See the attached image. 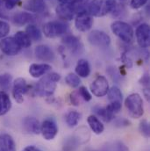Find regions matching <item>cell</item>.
Instances as JSON below:
<instances>
[{
  "label": "cell",
  "mask_w": 150,
  "mask_h": 151,
  "mask_svg": "<svg viewBox=\"0 0 150 151\" xmlns=\"http://www.w3.org/2000/svg\"><path fill=\"white\" fill-rule=\"evenodd\" d=\"M51 66L47 63H33L29 67V73L34 78L47 74L51 70Z\"/></svg>",
  "instance_id": "18"
},
{
  "label": "cell",
  "mask_w": 150,
  "mask_h": 151,
  "mask_svg": "<svg viewBox=\"0 0 150 151\" xmlns=\"http://www.w3.org/2000/svg\"><path fill=\"white\" fill-rule=\"evenodd\" d=\"M70 102L74 106H79L80 100H79V95L76 92H73L70 94Z\"/></svg>",
  "instance_id": "41"
},
{
  "label": "cell",
  "mask_w": 150,
  "mask_h": 151,
  "mask_svg": "<svg viewBox=\"0 0 150 151\" xmlns=\"http://www.w3.org/2000/svg\"><path fill=\"white\" fill-rule=\"evenodd\" d=\"M74 138L79 144L87 142L90 138V134H89L88 129L86 127H81V128L77 129Z\"/></svg>",
  "instance_id": "27"
},
{
  "label": "cell",
  "mask_w": 150,
  "mask_h": 151,
  "mask_svg": "<svg viewBox=\"0 0 150 151\" xmlns=\"http://www.w3.org/2000/svg\"><path fill=\"white\" fill-rule=\"evenodd\" d=\"M139 131L140 133L145 137V138H149L150 134V127L149 123L148 122V120L143 119L140 122V126H139Z\"/></svg>",
  "instance_id": "32"
},
{
  "label": "cell",
  "mask_w": 150,
  "mask_h": 151,
  "mask_svg": "<svg viewBox=\"0 0 150 151\" xmlns=\"http://www.w3.org/2000/svg\"><path fill=\"white\" fill-rule=\"evenodd\" d=\"M90 91L94 96L102 98L108 93L109 83L104 76H98L90 84Z\"/></svg>",
  "instance_id": "8"
},
{
  "label": "cell",
  "mask_w": 150,
  "mask_h": 151,
  "mask_svg": "<svg viewBox=\"0 0 150 151\" xmlns=\"http://www.w3.org/2000/svg\"><path fill=\"white\" fill-rule=\"evenodd\" d=\"M81 119V113L76 111H70L66 115V123L70 127H75Z\"/></svg>",
  "instance_id": "29"
},
{
  "label": "cell",
  "mask_w": 150,
  "mask_h": 151,
  "mask_svg": "<svg viewBox=\"0 0 150 151\" xmlns=\"http://www.w3.org/2000/svg\"><path fill=\"white\" fill-rule=\"evenodd\" d=\"M55 12L57 16L62 19L72 20L75 15V9L72 5L60 4L55 9Z\"/></svg>",
  "instance_id": "17"
},
{
  "label": "cell",
  "mask_w": 150,
  "mask_h": 151,
  "mask_svg": "<svg viewBox=\"0 0 150 151\" xmlns=\"http://www.w3.org/2000/svg\"><path fill=\"white\" fill-rule=\"evenodd\" d=\"M62 43L73 54L81 53L83 50V44L81 43L80 40L74 35H65V36L62 38Z\"/></svg>",
  "instance_id": "14"
},
{
  "label": "cell",
  "mask_w": 150,
  "mask_h": 151,
  "mask_svg": "<svg viewBox=\"0 0 150 151\" xmlns=\"http://www.w3.org/2000/svg\"><path fill=\"white\" fill-rule=\"evenodd\" d=\"M23 7L31 13H45L47 12V7L44 0H26L23 3Z\"/></svg>",
  "instance_id": "13"
},
{
  "label": "cell",
  "mask_w": 150,
  "mask_h": 151,
  "mask_svg": "<svg viewBox=\"0 0 150 151\" xmlns=\"http://www.w3.org/2000/svg\"><path fill=\"white\" fill-rule=\"evenodd\" d=\"M58 2L60 4H62L72 5L75 7V9L80 5L88 4V0H58Z\"/></svg>",
  "instance_id": "33"
},
{
  "label": "cell",
  "mask_w": 150,
  "mask_h": 151,
  "mask_svg": "<svg viewBox=\"0 0 150 151\" xmlns=\"http://www.w3.org/2000/svg\"><path fill=\"white\" fill-rule=\"evenodd\" d=\"M43 34L47 38H57L65 35L68 31V26L61 21H49L43 25Z\"/></svg>",
  "instance_id": "5"
},
{
  "label": "cell",
  "mask_w": 150,
  "mask_h": 151,
  "mask_svg": "<svg viewBox=\"0 0 150 151\" xmlns=\"http://www.w3.org/2000/svg\"><path fill=\"white\" fill-rule=\"evenodd\" d=\"M20 3V0H0V10H12Z\"/></svg>",
  "instance_id": "31"
},
{
  "label": "cell",
  "mask_w": 150,
  "mask_h": 151,
  "mask_svg": "<svg viewBox=\"0 0 150 151\" xmlns=\"http://www.w3.org/2000/svg\"><path fill=\"white\" fill-rule=\"evenodd\" d=\"M108 99L111 102H122L123 94L118 87L113 86L108 91Z\"/></svg>",
  "instance_id": "28"
},
{
  "label": "cell",
  "mask_w": 150,
  "mask_h": 151,
  "mask_svg": "<svg viewBox=\"0 0 150 151\" xmlns=\"http://www.w3.org/2000/svg\"><path fill=\"white\" fill-rule=\"evenodd\" d=\"M93 26V18L88 11H83L75 15V27L80 32H87Z\"/></svg>",
  "instance_id": "7"
},
{
  "label": "cell",
  "mask_w": 150,
  "mask_h": 151,
  "mask_svg": "<svg viewBox=\"0 0 150 151\" xmlns=\"http://www.w3.org/2000/svg\"><path fill=\"white\" fill-rule=\"evenodd\" d=\"M23 129L29 134H39L40 133L39 121L34 117H27L23 120Z\"/></svg>",
  "instance_id": "15"
},
{
  "label": "cell",
  "mask_w": 150,
  "mask_h": 151,
  "mask_svg": "<svg viewBox=\"0 0 150 151\" xmlns=\"http://www.w3.org/2000/svg\"><path fill=\"white\" fill-rule=\"evenodd\" d=\"M130 125V122L127 120V119H123V118H121V119H116V121H115V126L116 127H127V126H129Z\"/></svg>",
  "instance_id": "40"
},
{
  "label": "cell",
  "mask_w": 150,
  "mask_h": 151,
  "mask_svg": "<svg viewBox=\"0 0 150 151\" xmlns=\"http://www.w3.org/2000/svg\"><path fill=\"white\" fill-rule=\"evenodd\" d=\"M93 110L95 113L98 116H99L105 122H110L114 119V114L111 113L110 111H108L106 107L95 106Z\"/></svg>",
  "instance_id": "25"
},
{
  "label": "cell",
  "mask_w": 150,
  "mask_h": 151,
  "mask_svg": "<svg viewBox=\"0 0 150 151\" xmlns=\"http://www.w3.org/2000/svg\"><path fill=\"white\" fill-rule=\"evenodd\" d=\"M35 55L39 60L43 62H53L55 60L54 51L46 45L37 46L34 49Z\"/></svg>",
  "instance_id": "16"
},
{
  "label": "cell",
  "mask_w": 150,
  "mask_h": 151,
  "mask_svg": "<svg viewBox=\"0 0 150 151\" xmlns=\"http://www.w3.org/2000/svg\"><path fill=\"white\" fill-rule=\"evenodd\" d=\"M11 108V101L10 97L4 91H0V116L8 113Z\"/></svg>",
  "instance_id": "23"
},
{
  "label": "cell",
  "mask_w": 150,
  "mask_h": 151,
  "mask_svg": "<svg viewBox=\"0 0 150 151\" xmlns=\"http://www.w3.org/2000/svg\"><path fill=\"white\" fill-rule=\"evenodd\" d=\"M89 42L95 47H107L111 44V38L110 36L100 30H93L88 35Z\"/></svg>",
  "instance_id": "6"
},
{
  "label": "cell",
  "mask_w": 150,
  "mask_h": 151,
  "mask_svg": "<svg viewBox=\"0 0 150 151\" xmlns=\"http://www.w3.org/2000/svg\"><path fill=\"white\" fill-rule=\"evenodd\" d=\"M117 7L116 0H92L87 5L88 12L93 17H103Z\"/></svg>",
  "instance_id": "2"
},
{
  "label": "cell",
  "mask_w": 150,
  "mask_h": 151,
  "mask_svg": "<svg viewBox=\"0 0 150 151\" xmlns=\"http://www.w3.org/2000/svg\"><path fill=\"white\" fill-rule=\"evenodd\" d=\"M40 133L44 139L47 141H51L58 134V127L53 119H45L40 125Z\"/></svg>",
  "instance_id": "11"
},
{
  "label": "cell",
  "mask_w": 150,
  "mask_h": 151,
  "mask_svg": "<svg viewBox=\"0 0 150 151\" xmlns=\"http://www.w3.org/2000/svg\"><path fill=\"white\" fill-rule=\"evenodd\" d=\"M149 0H131L130 2V6L133 9H140L142 6H144Z\"/></svg>",
  "instance_id": "38"
},
{
  "label": "cell",
  "mask_w": 150,
  "mask_h": 151,
  "mask_svg": "<svg viewBox=\"0 0 150 151\" xmlns=\"http://www.w3.org/2000/svg\"><path fill=\"white\" fill-rule=\"evenodd\" d=\"M135 36L138 45L141 48H148L150 43V27L146 23L141 24L137 27Z\"/></svg>",
  "instance_id": "10"
},
{
  "label": "cell",
  "mask_w": 150,
  "mask_h": 151,
  "mask_svg": "<svg viewBox=\"0 0 150 151\" xmlns=\"http://www.w3.org/2000/svg\"><path fill=\"white\" fill-rule=\"evenodd\" d=\"M29 91V86L24 78H17L13 83L12 95L17 103L21 104L24 101V95L27 93Z\"/></svg>",
  "instance_id": "9"
},
{
  "label": "cell",
  "mask_w": 150,
  "mask_h": 151,
  "mask_svg": "<svg viewBox=\"0 0 150 151\" xmlns=\"http://www.w3.org/2000/svg\"><path fill=\"white\" fill-rule=\"evenodd\" d=\"M0 48L4 55L9 56L16 55L21 50V47L19 46L13 37L3 38L0 41Z\"/></svg>",
  "instance_id": "12"
},
{
  "label": "cell",
  "mask_w": 150,
  "mask_h": 151,
  "mask_svg": "<svg viewBox=\"0 0 150 151\" xmlns=\"http://www.w3.org/2000/svg\"><path fill=\"white\" fill-rule=\"evenodd\" d=\"M75 73L80 77H87L90 74V66L88 61L81 59L77 62L75 66Z\"/></svg>",
  "instance_id": "22"
},
{
  "label": "cell",
  "mask_w": 150,
  "mask_h": 151,
  "mask_svg": "<svg viewBox=\"0 0 150 151\" xmlns=\"http://www.w3.org/2000/svg\"><path fill=\"white\" fill-rule=\"evenodd\" d=\"M106 108L113 114L118 113L121 109V102H111V104H109Z\"/></svg>",
  "instance_id": "37"
},
{
  "label": "cell",
  "mask_w": 150,
  "mask_h": 151,
  "mask_svg": "<svg viewBox=\"0 0 150 151\" xmlns=\"http://www.w3.org/2000/svg\"><path fill=\"white\" fill-rule=\"evenodd\" d=\"M65 81L67 83L68 85H70L72 88H76L79 86V84L81 83V80L79 78V76L75 75L74 73H70L68 76L65 77Z\"/></svg>",
  "instance_id": "30"
},
{
  "label": "cell",
  "mask_w": 150,
  "mask_h": 151,
  "mask_svg": "<svg viewBox=\"0 0 150 151\" xmlns=\"http://www.w3.org/2000/svg\"><path fill=\"white\" fill-rule=\"evenodd\" d=\"M87 121H88V124H89L90 129L93 131L94 134H100L104 132L105 127H104L103 123L95 115H90L87 119Z\"/></svg>",
  "instance_id": "21"
},
{
  "label": "cell",
  "mask_w": 150,
  "mask_h": 151,
  "mask_svg": "<svg viewBox=\"0 0 150 151\" xmlns=\"http://www.w3.org/2000/svg\"><path fill=\"white\" fill-rule=\"evenodd\" d=\"M78 95H79L84 101H86V102L91 100V99H92L90 93L89 92V91H88L84 86H82V87L79 88V90H78Z\"/></svg>",
  "instance_id": "35"
},
{
  "label": "cell",
  "mask_w": 150,
  "mask_h": 151,
  "mask_svg": "<svg viewBox=\"0 0 150 151\" xmlns=\"http://www.w3.org/2000/svg\"><path fill=\"white\" fill-rule=\"evenodd\" d=\"M125 106L129 115L133 119H139L144 114L143 100L140 94L133 93L125 100Z\"/></svg>",
  "instance_id": "3"
},
{
  "label": "cell",
  "mask_w": 150,
  "mask_h": 151,
  "mask_svg": "<svg viewBox=\"0 0 150 151\" xmlns=\"http://www.w3.org/2000/svg\"><path fill=\"white\" fill-rule=\"evenodd\" d=\"M60 79L61 76L55 72L44 76L36 84V94L40 97H51L56 89V83Z\"/></svg>",
  "instance_id": "1"
},
{
  "label": "cell",
  "mask_w": 150,
  "mask_h": 151,
  "mask_svg": "<svg viewBox=\"0 0 150 151\" xmlns=\"http://www.w3.org/2000/svg\"><path fill=\"white\" fill-rule=\"evenodd\" d=\"M0 151H16V143L10 134H0Z\"/></svg>",
  "instance_id": "20"
},
{
  "label": "cell",
  "mask_w": 150,
  "mask_h": 151,
  "mask_svg": "<svg viewBox=\"0 0 150 151\" xmlns=\"http://www.w3.org/2000/svg\"><path fill=\"white\" fill-rule=\"evenodd\" d=\"M11 81V76L9 74H4V75H0V86L4 88H7L10 86Z\"/></svg>",
  "instance_id": "36"
},
{
  "label": "cell",
  "mask_w": 150,
  "mask_h": 151,
  "mask_svg": "<svg viewBox=\"0 0 150 151\" xmlns=\"http://www.w3.org/2000/svg\"><path fill=\"white\" fill-rule=\"evenodd\" d=\"M113 151H129V149L122 142H116L113 144Z\"/></svg>",
  "instance_id": "39"
},
{
  "label": "cell",
  "mask_w": 150,
  "mask_h": 151,
  "mask_svg": "<svg viewBox=\"0 0 150 151\" xmlns=\"http://www.w3.org/2000/svg\"><path fill=\"white\" fill-rule=\"evenodd\" d=\"M111 29L113 34L126 43H131L134 38V32L133 27L126 22L117 20L111 25Z\"/></svg>",
  "instance_id": "4"
},
{
  "label": "cell",
  "mask_w": 150,
  "mask_h": 151,
  "mask_svg": "<svg viewBox=\"0 0 150 151\" xmlns=\"http://www.w3.org/2000/svg\"><path fill=\"white\" fill-rule=\"evenodd\" d=\"M35 19L36 18L33 13L27 12H18L13 16V22L19 26H23L26 24H32L33 22L35 21Z\"/></svg>",
  "instance_id": "19"
},
{
  "label": "cell",
  "mask_w": 150,
  "mask_h": 151,
  "mask_svg": "<svg viewBox=\"0 0 150 151\" xmlns=\"http://www.w3.org/2000/svg\"><path fill=\"white\" fill-rule=\"evenodd\" d=\"M26 33L27 34V35L30 37L31 40H33L34 41H39L42 38V34H41L40 30L34 24H29L27 27Z\"/></svg>",
  "instance_id": "26"
},
{
  "label": "cell",
  "mask_w": 150,
  "mask_h": 151,
  "mask_svg": "<svg viewBox=\"0 0 150 151\" xmlns=\"http://www.w3.org/2000/svg\"><path fill=\"white\" fill-rule=\"evenodd\" d=\"M22 151H40L38 148L36 147H34V146H27V147H26L24 150Z\"/></svg>",
  "instance_id": "42"
},
{
  "label": "cell",
  "mask_w": 150,
  "mask_h": 151,
  "mask_svg": "<svg viewBox=\"0 0 150 151\" xmlns=\"http://www.w3.org/2000/svg\"><path fill=\"white\" fill-rule=\"evenodd\" d=\"M10 25L6 21L0 19V38L6 37L10 33Z\"/></svg>",
  "instance_id": "34"
},
{
  "label": "cell",
  "mask_w": 150,
  "mask_h": 151,
  "mask_svg": "<svg viewBox=\"0 0 150 151\" xmlns=\"http://www.w3.org/2000/svg\"><path fill=\"white\" fill-rule=\"evenodd\" d=\"M13 38L21 48H28L32 45V40L26 32L19 31L15 34Z\"/></svg>",
  "instance_id": "24"
},
{
  "label": "cell",
  "mask_w": 150,
  "mask_h": 151,
  "mask_svg": "<svg viewBox=\"0 0 150 151\" xmlns=\"http://www.w3.org/2000/svg\"><path fill=\"white\" fill-rule=\"evenodd\" d=\"M122 1H123V0H122Z\"/></svg>",
  "instance_id": "43"
}]
</instances>
